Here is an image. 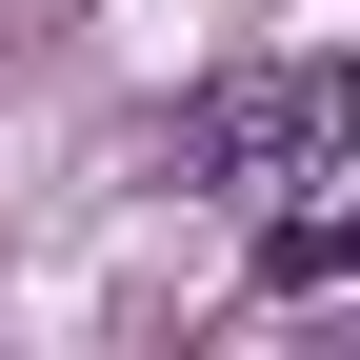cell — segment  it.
Returning a JSON list of instances; mask_svg holds the SVG:
<instances>
[{
	"label": "cell",
	"mask_w": 360,
	"mask_h": 360,
	"mask_svg": "<svg viewBox=\"0 0 360 360\" xmlns=\"http://www.w3.org/2000/svg\"><path fill=\"white\" fill-rule=\"evenodd\" d=\"M360 141V60H281V80H220L200 120H180V160L200 180H321Z\"/></svg>",
	"instance_id": "cell-1"
},
{
	"label": "cell",
	"mask_w": 360,
	"mask_h": 360,
	"mask_svg": "<svg viewBox=\"0 0 360 360\" xmlns=\"http://www.w3.org/2000/svg\"><path fill=\"white\" fill-rule=\"evenodd\" d=\"M260 281H281V300L360 281V200H281V240H260Z\"/></svg>",
	"instance_id": "cell-2"
}]
</instances>
